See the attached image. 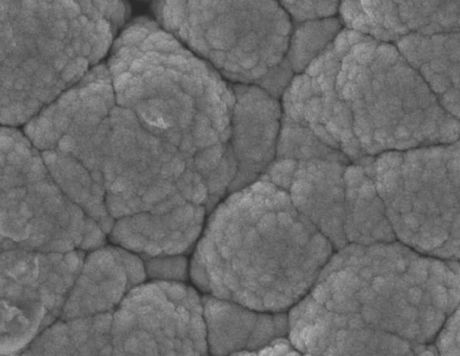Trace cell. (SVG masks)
<instances>
[{
	"instance_id": "obj_1",
	"label": "cell",
	"mask_w": 460,
	"mask_h": 356,
	"mask_svg": "<svg viewBox=\"0 0 460 356\" xmlns=\"http://www.w3.org/2000/svg\"><path fill=\"white\" fill-rule=\"evenodd\" d=\"M314 118L328 140L358 157L452 143L460 123L400 49L342 31L311 81Z\"/></svg>"
},
{
	"instance_id": "obj_2",
	"label": "cell",
	"mask_w": 460,
	"mask_h": 356,
	"mask_svg": "<svg viewBox=\"0 0 460 356\" xmlns=\"http://www.w3.org/2000/svg\"><path fill=\"white\" fill-rule=\"evenodd\" d=\"M108 68L116 101L178 148L204 180L230 170L234 89L213 66L142 17L115 41Z\"/></svg>"
},
{
	"instance_id": "obj_3",
	"label": "cell",
	"mask_w": 460,
	"mask_h": 356,
	"mask_svg": "<svg viewBox=\"0 0 460 356\" xmlns=\"http://www.w3.org/2000/svg\"><path fill=\"white\" fill-rule=\"evenodd\" d=\"M124 0H1V121L31 120L106 55Z\"/></svg>"
},
{
	"instance_id": "obj_4",
	"label": "cell",
	"mask_w": 460,
	"mask_h": 356,
	"mask_svg": "<svg viewBox=\"0 0 460 356\" xmlns=\"http://www.w3.org/2000/svg\"><path fill=\"white\" fill-rule=\"evenodd\" d=\"M160 25L228 78L264 84L284 67L292 37L278 0H158Z\"/></svg>"
},
{
	"instance_id": "obj_5",
	"label": "cell",
	"mask_w": 460,
	"mask_h": 356,
	"mask_svg": "<svg viewBox=\"0 0 460 356\" xmlns=\"http://www.w3.org/2000/svg\"><path fill=\"white\" fill-rule=\"evenodd\" d=\"M376 189L388 208L436 199L392 220L394 230L436 203L399 236L401 240L425 216L414 233L410 246L435 255L460 258V143L420 148L406 154L383 155L375 165ZM409 243V244H410Z\"/></svg>"
},
{
	"instance_id": "obj_6",
	"label": "cell",
	"mask_w": 460,
	"mask_h": 356,
	"mask_svg": "<svg viewBox=\"0 0 460 356\" xmlns=\"http://www.w3.org/2000/svg\"><path fill=\"white\" fill-rule=\"evenodd\" d=\"M230 147L236 170L246 178L256 175L268 165L278 147L279 102L272 93L252 85L234 88Z\"/></svg>"
},
{
	"instance_id": "obj_7",
	"label": "cell",
	"mask_w": 460,
	"mask_h": 356,
	"mask_svg": "<svg viewBox=\"0 0 460 356\" xmlns=\"http://www.w3.org/2000/svg\"><path fill=\"white\" fill-rule=\"evenodd\" d=\"M400 41L402 55L460 123V31L410 34Z\"/></svg>"
},
{
	"instance_id": "obj_8",
	"label": "cell",
	"mask_w": 460,
	"mask_h": 356,
	"mask_svg": "<svg viewBox=\"0 0 460 356\" xmlns=\"http://www.w3.org/2000/svg\"><path fill=\"white\" fill-rule=\"evenodd\" d=\"M306 22L292 36L288 51L290 67L298 73L305 70L340 31V22L336 19L324 18Z\"/></svg>"
},
{
	"instance_id": "obj_9",
	"label": "cell",
	"mask_w": 460,
	"mask_h": 356,
	"mask_svg": "<svg viewBox=\"0 0 460 356\" xmlns=\"http://www.w3.org/2000/svg\"><path fill=\"white\" fill-rule=\"evenodd\" d=\"M298 22L324 19L336 13L341 0H278Z\"/></svg>"
}]
</instances>
